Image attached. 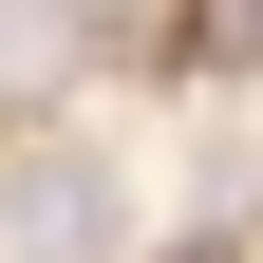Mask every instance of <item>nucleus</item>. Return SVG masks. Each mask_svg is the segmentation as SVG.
Masks as SVG:
<instances>
[{"mask_svg": "<svg viewBox=\"0 0 263 263\" xmlns=\"http://www.w3.org/2000/svg\"><path fill=\"white\" fill-rule=\"evenodd\" d=\"M0 226H19V263H113V188H94V170H19Z\"/></svg>", "mask_w": 263, "mask_h": 263, "instance_id": "obj_1", "label": "nucleus"}, {"mask_svg": "<svg viewBox=\"0 0 263 263\" xmlns=\"http://www.w3.org/2000/svg\"><path fill=\"white\" fill-rule=\"evenodd\" d=\"M170 57H188V76H245V57H263V0H188Z\"/></svg>", "mask_w": 263, "mask_h": 263, "instance_id": "obj_2", "label": "nucleus"}, {"mask_svg": "<svg viewBox=\"0 0 263 263\" xmlns=\"http://www.w3.org/2000/svg\"><path fill=\"white\" fill-rule=\"evenodd\" d=\"M188 263H226V245H188Z\"/></svg>", "mask_w": 263, "mask_h": 263, "instance_id": "obj_3", "label": "nucleus"}]
</instances>
